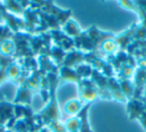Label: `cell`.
<instances>
[{
	"label": "cell",
	"instance_id": "2",
	"mask_svg": "<svg viewBox=\"0 0 146 132\" xmlns=\"http://www.w3.org/2000/svg\"><path fill=\"white\" fill-rule=\"evenodd\" d=\"M47 78L49 81V102L44 109L36 114V117L43 124L48 126L52 122L60 120V112L58 109V103L56 101V94H55V90L60 82V79L57 74L54 73H47Z\"/></svg>",
	"mask_w": 146,
	"mask_h": 132
},
{
	"label": "cell",
	"instance_id": "7",
	"mask_svg": "<svg viewBox=\"0 0 146 132\" xmlns=\"http://www.w3.org/2000/svg\"><path fill=\"white\" fill-rule=\"evenodd\" d=\"M146 108V101L131 98L127 102V112L130 119H139Z\"/></svg>",
	"mask_w": 146,
	"mask_h": 132
},
{
	"label": "cell",
	"instance_id": "8",
	"mask_svg": "<svg viewBox=\"0 0 146 132\" xmlns=\"http://www.w3.org/2000/svg\"><path fill=\"white\" fill-rule=\"evenodd\" d=\"M33 94H35L28 86L25 83L19 85L18 91L16 93V96H15V103L18 104H26V105L30 106L31 103V97H32Z\"/></svg>",
	"mask_w": 146,
	"mask_h": 132
},
{
	"label": "cell",
	"instance_id": "15",
	"mask_svg": "<svg viewBox=\"0 0 146 132\" xmlns=\"http://www.w3.org/2000/svg\"><path fill=\"white\" fill-rule=\"evenodd\" d=\"M66 53L64 50H62L61 48L57 46H52L51 47V52H50V58H53L55 60V62L57 64H59L61 66L65 59V56H66Z\"/></svg>",
	"mask_w": 146,
	"mask_h": 132
},
{
	"label": "cell",
	"instance_id": "14",
	"mask_svg": "<svg viewBox=\"0 0 146 132\" xmlns=\"http://www.w3.org/2000/svg\"><path fill=\"white\" fill-rule=\"evenodd\" d=\"M0 54L7 57H14L15 44L12 39H7L0 44Z\"/></svg>",
	"mask_w": 146,
	"mask_h": 132
},
{
	"label": "cell",
	"instance_id": "1",
	"mask_svg": "<svg viewBox=\"0 0 146 132\" xmlns=\"http://www.w3.org/2000/svg\"><path fill=\"white\" fill-rule=\"evenodd\" d=\"M115 35L113 33L100 31L93 25L88 30L84 32L82 31L81 34L73 40H74L76 50L84 53H90L99 52L102 43L108 39H113Z\"/></svg>",
	"mask_w": 146,
	"mask_h": 132
},
{
	"label": "cell",
	"instance_id": "12",
	"mask_svg": "<svg viewBox=\"0 0 146 132\" xmlns=\"http://www.w3.org/2000/svg\"><path fill=\"white\" fill-rule=\"evenodd\" d=\"M16 59L14 57H7V56H3V55L0 54V85L5 82L6 80H8V77H7V73L6 70L7 67L11 64L12 62Z\"/></svg>",
	"mask_w": 146,
	"mask_h": 132
},
{
	"label": "cell",
	"instance_id": "9",
	"mask_svg": "<svg viewBox=\"0 0 146 132\" xmlns=\"http://www.w3.org/2000/svg\"><path fill=\"white\" fill-rule=\"evenodd\" d=\"M59 79L60 81H69L79 83L81 81V77L78 75L74 68L66 67V66H60L59 67Z\"/></svg>",
	"mask_w": 146,
	"mask_h": 132
},
{
	"label": "cell",
	"instance_id": "3",
	"mask_svg": "<svg viewBox=\"0 0 146 132\" xmlns=\"http://www.w3.org/2000/svg\"><path fill=\"white\" fill-rule=\"evenodd\" d=\"M78 89H79V98L82 102L92 103L94 100L99 97V92L95 82L89 78L81 79V81L78 83Z\"/></svg>",
	"mask_w": 146,
	"mask_h": 132
},
{
	"label": "cell",
	"instance_id": "18",
	"mask_svg": "<svg viewBox=\"0 0 146 132\" xmlns=\"http://www.w3.org/2000/svg\"><path fill=\"white\" fill-rule=\"evenodd\" d=\"M13 35H14V33L6 24L2 25V26L0 25V44L7 39H12Z\"/></svg>",
	"mask_w": 146,
	"mask_h": 132
},
{
	"label": "cell",
	"instance_id": "11",
	"mask_svg": "<svg viewBox=\"0 0 146 132\" xmlns=\"http://www.w3.org/2000/svg\"><path fill=\"white\" fill-rule=\"evenodd\" d=\"M92 103H86L81 109V111L77 114L78 118L80 120V127L79 132H92L91 128H90L89 122H88V110H89L90 106Z\"/></svg>",
	"mask_w": 146,
	"mask_h": 132
},
{
	"label": "cell",
	"instance_id": "5",
	"mask_svg": "<svg viewBox=\"0 0 146 132\" xmlns=\"http://www.w3.org/2000/svg\"><path fill=\"white\" fill-rule=\"evenodd\" d=\"M136 29H137V24L134 23L133 25H131L130 28L126 29L124 32L120 33L119 35H115L114 41H115L118 46H119V51L127 50L129 45L132 43V40L134 39Z\"/></svg>",
	"mask_w": 146,
	"mask_h": 132
},
{
	"label": "cell",
	"instance_id": "10",
	"mask_svg": "<svg viewBox=\"0 0 146 132\" xmlns=\"http://www.w3.org/2000/svg\"><path fill=\"white\" fill-rule=\"evenodd\" d=\"M62 31L66 35H68L71 38H76L77 36H79L81 34V29H80L78 23L73 19H69L65 22V24L62 26Z\"/></svg>",
	"mask_w": 146,
	"mask_h": 132
},
{
	"label": "cell",
	"instance_id": "6",
	"mask_svg": "<svg viewBox=\"0 0 146 132\" xmlns=\"http://www.w3.org/2000/svg\"><path fill=\"white\" fill-rule=\"evenodd\" d=\"M14 117V105L7 101L0 102V132L6 131V125Z\"/></svg>",
	"mask_w": 146,
	"mask_h": 132
},
{
	"label": "cell",
	"instance_id": "16",
	"mask_svg": "<svg viewBox=\"0 0 146 132\" xmlns=\"http://www.w3.org/2000/svg\"><path fill=\"white\" fill-rule=\"evenodd\" d=\"M64 126L66 128L67 132H79L80 127V120L78 116H72V117L68 118L65 121Z\"/></svg>",
	"mask_w": 146,
	"mask_h": 132
},
{
	"label": "cell",
	"instance_id": "13",
	"mask_svg": "<svg viewBox=\"0 0 146 132\" xmlns=\"http://www.w3.org/2000/svg\"><path fill=\"white\" fill-rule=\"evenodd\" d=\"M83 102L80 99H71L64 105V110L69 115H77L83 108Z\"/></svg>",
	"mask_w": 146,
	"mask_h": 132
},
{
	"label": "cell",
	"instance_id": "4",
	"mask_svg": "<svg viewBox=\"0 0 146 132\" xmlns=\"http://www.w3.org/2000/svg\"><path fill=\"white\" fill-rule=\"evenodd\" d=\"M49 34H50L52 41L55 43V46L61 48L65 52H69V51H72L75 49V45H74L73 38H71L68 35H66L63 31L50 30L49 31Z\"/></svg>",
	"mask_w": 146,
	"mask_h": 132
},
{
	"label": "cell",
	"instance_id": "17",
	"mask_svg": "<svg viewBox=\"0 0 146 132\" xmlns=\"http://www.w3.org/2000/svg\"><path fill=\"white\" fill-rule=\"evenodd\" d=\"M3 4H4L6 10L11 11L15 14H23L25 11V9L22 8V6L20 5L19 1L18 2H16V1H5Z\"/></svg>",
	"mask_w": 146,
	"mask_h": 132
}]
</instances>
